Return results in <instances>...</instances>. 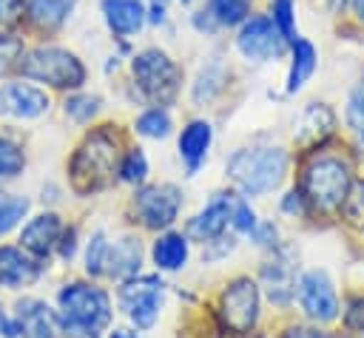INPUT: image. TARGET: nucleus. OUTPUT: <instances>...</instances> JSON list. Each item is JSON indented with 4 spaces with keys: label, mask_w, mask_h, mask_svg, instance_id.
Here are the masks:
<instances>
[{
    "label": "nucleus",
    "mask_w": 364,
    "mask_h": 338,
    "mask_svg": "<svg viewBox=\"0 0 364 338\" xmlns=\"http://www.w3.org/2000/svg\"><path fill=\"white\" fill-rule=\"evenodd\" d=\"M179 207H182V193L176 185H168V182L148 185V187L136 190V196H134V210L142 219V224L151 230L171 227L173 219L179 216Z\"/></svg>",
    "instance_id": "nucleus-9"
},
{
    "label": "nucleus",
    "mask_w": 364,
    "mask_h": 338,
    "mask_svg": "<svg viewBox=\"0 0 364 338\" xmlns=\"http://www.w3.org/2000/svg\"><path fill=\"white\" fill-rule=\"evenodd\" d=\"M17 71L23 77L46 82L51 88L77 91L85 82V65L80 62V57L68 48H60V45H37V48L23 51Z\"/></svg>",
    "instance_id": "nucleus-5"
},
{
    "label": "nucleus",
    "mask_w": 364,
    "mask_h": 338,
    "mask_svg": "<svg viewBox=\"0 0 364 338\" xmlns=\"http://www.w3.org/2000/svg\"><path fill=\"white\" fill-rule=\"evenodd\" d=\"M253 0H210L208 11L213 14L216 26H239L245 17H250Z\"/></svg>",
    "instance_id": "nucleus-26"
},
{
    "label": "nucleus",
    "mask_w": 364,
    "mask_h": 338,
    "mask_svg": "<svg viewBox=\"0 0 364 338\" xmlns=\"http://www.w3.org/2000/svg\"><path fill=\"white\" fill-rule=\"evenodd\" d=\"M299 301H301V310L313 321H333L338 315V298H336L333 281L324 270H310L301 276Z\"/></svg>",
    "instance_id": "nucleus-11"
},
{
    "label": "nucleus",
    "mask_w": 364,
    "mask_h": 338,
    "mask_svg": "<svg viewBox=\"0 0 364 338\" xmlns=\"http://www.w3.org/2000/svg\"><path fill=\"white\" fill-rule=\"evenodd\" d=\"M134 85L154 105H168L182 85V68L162 48H142L131 60Z\"/></svg>",
    "instance_id": "nucleus-6"
},
{
    "label": "nucleus",
    "mask_w": 364,
    "mask_h": 338,
    "mask_svg": "<svg viewBox=\"0 0 364 338\" xmlns=\"http://www.w3.org/2000/svg\"><path fill=\"white\" fill-rule=\"evenodd\" d=\"M40 276V264L23 247H0V287H26Z\"/></svg>",
    "instance_id": "nucleus-18"
},
{
    "label": "nucleus",
    "mask_w": 364,
    "mask_h": 338,
    "mask_svg": "<svg viewBox=\"0 0 364 338\" xmlns=\"http://www.w3.org/2000/svg\"><path fill=\"white\" fill-rule=\"evenodd\" d=\"M282 338H321V332H316V329H307V327H290Z\"/></svg>",
    "instance_id": "nucleus-41"
},
{
    "label": "nucleus",
    "mask_w": 364,
    "mask_h": 338,
    "mask_svg": "<svg viewBox=\"0 0 364 338\" xmlns=\"http://www.w3.org/2000/svg\"><path fill=\"white\" fill-rule=\"evenodd\" d=\"M139 264H142V247H139L136 239L122 236L114 244L108 241L105 270H102L105 276H111V278H131V276H136Z\"/></svg>",
    "instance_id": "nucleus-19"
},
{
    "label": "nucleus",
    "mask_w": 364,
    "mask_h": 338,
    "mask_svg": "<svg viewBox=\"0 0 364 338\" xmlns=\"http://www.w3.org/2000/svg\"><path fill=\"white\" fill-rule=\"evenodd\" d=\"M333 128H336L333 111H330L327 105H321V102H313V105H307V108L301 111V116H299L296 139H299L301 145H316V142H321L324 136H330Z\"/></svg>",
    "instance_id": "nucleus-22"
},
{
    "label": "nucleus",
    "mask_w": 364,
    "mask_h": 338,
    "mask_svg": "<svg viewBox=\"0 0 364 338\" xmlns=\"http://www.w3.org/2000/svg\"><path fill=\"white\" fill-rule=\"evenodd\" d=\"M74 6H77V0H28L26 3V17L34 28L54 31L68 20Z\"/></svg>",
    "instance_id": "nucleus-23"
},
{
    "label": "nucleus",
    "mask_w": 364,
    "mask_h": 338,
    "mask_svg": "<svg viewBox=\"0 0 364 338\" xmlns=\"http://www.w3.org/2000/svg\"><path fill=\"white\" fill-rule=\"evenodd\" d=\"M344 324H347V329H353V332H364V298H355V301L347 307Z\"/></svg>",
    "instance_id": "nucleus-39"
},
{
    "label": "nucleus",
    "mask_w": 364,
    "mask_h": 338,
    "mask_svg": "<svg viewBox=\"0 0 364 338\" xmlns=\"http://www.w3.org/2000/svg\"><path fill=\"white\" fill-rule=\"evenodd\" d=\"M350 187H353L350 168L338 156H316L301 173V196L318 213L338 210Z\"/></svg>",
    "instance_id": "nucleus-3"
},
{
    "label": "nucleus",
    "mask_w": 364,
    "mask_h": 338,
    "mask_svg": "<svg viewBox=\"0 0 364 338\" xmlns=\"http://www.w3.org/2000/svg\"><path fill=\"white\" fill-rule=\"evenodd\" d=\"M105 253H108V241H105V233L97 230L85 247V270L91 276H100L105 270Z\"/></svg>",
    "instance_id": "nucleus-35"
},
{
    "label": "nucleus",
    "mask_w": 364,
    "mask_h": 338,
    "mask_svg": "<svg viewBox=\"0 0 364 338\" xmlns=\"http://www.w3.org/2000/svg\"><path fill=\"white\" fill-rule=\"evenodd\" d=\"M145 176H148V159L139 148H131L119 159V179L128 185H139V182H145Z\"/></svg>",
    "instance_id": "nucleus-30"
},
{
    "label": "nucleus",
    "mask_w": 364,
    "mask_h": 338,
    "mask_svg": "<svg viewBox=\"0 0 364 338\" xmlns=\"http://www.w3.org/2000/svg\"><path fill=\"white\" fill-rule=\"evenodd\" d=\"M213 142V128L208 119H191L182 133H179V156L188 162L191 170H196L205 156H208V148Z\"/></svg>",
    "instance_id": "nucleus-20"
},
{
    "label": "nucleus",
    "mask_w": 364,
    "mask_h": 338,
    "mask_svg": "<svg viewBox=\"0 0 364 338\" xmlns=\"http://www.w3.org/2000/svg\"><path fill=\"white\" fill-rule=\"evenodd\" d=\"M301 202H304V196H301L299 190H290V193L284 196V202H282V207H284L287 213H301V207H304Z\"/></svg>",
    "instance_id": "nucleus-40"
},
{
    "label": "nucleus",
    "mask_w": 364,
    "mask_h": 338,
    "mask_svg": "<svg viewBox=\"0 0 364 338\" xmlns=\"http://www.w3.org/2000/svg\"><path fill=\"white\" fill-rule=\"evenodd\" d=\"M350 9L358 17V23H364V0H350Z\"/></svg>",
    "instance_id": "nucleus-43"
},
{
    "label": "nucleus",
    "mask_w": 364,
    "mask_h": 338,
    "mask_svg": "<svg viewBox=\"0 0 364 338\" xmlns=\"http://www.w3.org/2000/svg\"><path fill=\"white\" fill-rule=\"evenodd\" d=\"M17 327L23 338H60L63 321L46 301L23 298L17 301Z\"/></svg>",
    "instance_id": "nucleus-13"
},
{
    "label": "nucleus",
    "mask_w": 364,
    "mask_h": 338,
    "mask_svg": "<svg viewBox=\"0 0 364 338\" xmlns=\"http://www.w3.org/2000/svg\"><path fill=\"white\" fill-rule=\"evenodd\" d=\"M26 168V153L17 142L0 136V179H11Z\"/></svg>",
    "instance_id": "nucleus-29"
},
{
    "label": "nucleus",
    "mask_w": 364,
    "mask_h": 338,
    "mask_svg": "<svg viewBox=\"0 0 364 338\" xmlns=\"http://www.w3.org/2000/svg\"><path fill=\"white\" fill-rule=\"evenodd\" d=\"M162 290L165 284L156 276H131L119 287V307L136 324V329L154 327L159 315V304H162Z\"/></svg>",
    "instance_id": "nucleus-7"
},
{
    "label": "nucleus",
    "mask_w": 364,
    "mask_h": 338,
    "mask_svg": "<svg viewBox=\"0 0 364 338\" xmlns=\"http://www.w3.org/2000/svg\"><path fill=\"white\" fill-rule=\"evenodd\" d=\"M182 3H191V0H182Z\"/></svg>",
    "instance_id": "nucleus-46"
},
{
    "label": "nucleus",
    "mask_w": 364,
    "mask_h": 338,
    "mask_svg": "<svg viewBox=\"0 0 364 338\" xmlns=\"http://www.w3.org/2000/svg\"><path fill=\"white\" fill-rule=\"evenodd\" d=\"M23 51H26V48H23V43H20L17 37H11V34L0 37V77H6L9 71L17 68Z\"/></svg>",
    "instance_id": "nucleus-37"
},
{
    "label": "nucleus",
    "mask_w": 364,
    "mask_h": 338,
    "mask_svg": "<svg viewBox=\"0 0 364 338\" xmlns=\"http://www.w3.org/2000/svg\"><path fill=\"white\" fill-rule=\"evenodd\" d=\"M60 310H63V329L74 338H94L111 321V301L100 287L91 284H65L60 290Z\"/></svg>",
    "instance_id": "nucleus-4"
},
{
    "label": "nucleus",
    "mask_w": 364,
    "mask_h": 338,
    "mask_svg": "<svg viewBox=\"0 0 364 338\" xmlns=\"http://www.w3.org/2000/svg\"><path fill=\"white\" fill-rule=\"evenodd\" d=\"M222 318L236 332L245 335L259 318V287L250 278H236L222 293Z\"/></svg>",
    "instance_id": "nucleus-10"
},
{
    "label": "nucleus",
    "mask_w": 364,
    "mask_h": 338,
    "mask_svg": "<svg viewBox=\"0 0 364 338\" xmlns=\"http://www.w3.org/2000/svg\"><path fill=\"white\" fill-rule=\"evenodd\" d=\"M321 338H347V335H338V332H336V335H324V332H321Z\"/></svg>",
    "instance_id": "nucleus-45"
},
{
    "label": "nucleus",
    "mask_w": 364,
    "mask_h": 338,
    "mask_svg": "<svg viewBox=\"0 0 364 338\" xmlns=\"http://www.w3.org/2000/svg\"><path fill=\"white\" fill-rule=\"evenodd\" d=\"M316 62H318V54H316V45L304 37H296L290 43V68H287V80H284V91L287 94H296L301 91V85L313 77L316 71Z\"/></svg>",
    "instance_id": "nucleus-21"
},
{
    "label": "nucleus",
    "mask_w": 364,
    "mask_h": 338,
    "mask_svg": "<svg viewBox=\"0 0 364 338\" xmlns=\"http://www.w3.org/2000/svg\"><path fill=\"white\" fill-rule=\"evenodd\" d=\"M60 236H63V222H60V216H57V213H40V216H34V219L23 227V233H20V247L28 250L31 256L43 258V256H48V253L60 244Z\"/></svg>",
    "instance_id": "nucleus-16"
},
{
    "label": "nucleus",
    "mask_w": 364,
    "mask_h": 338,
    "mask_svg": "<svg viewBox=\"0 0 364 338\" xmlns=\"http://www.w3.org/2000/svg\"><path fill=\"white\" fill-rule=\"evenodd\" d=\"M270 20L287 43H293L299 37V31H296V0H270Z\"/></svg>",
    "instance_id": "nucleus-27"
},
{
    "label": "nucleus",
    "mask_w": 364,
    "mask_h": 338,
    "mask_svg": "<svg viewBox=\"0 0 364 338\" xmlns=\"http://www.w3.org/2000/svg\"><path fill=\"white\" fill-rule=\"evenodd\" d=\"M51 99L46 91L26 85V82H9L0 85V116L11 119H34L48 111Z\"/></svg>",
    "instance_id": "nucleus-12"
},
{
    "label": "nucleus",
    "mask_w": 364,
    "mask_h": 338,
    "mask_svg": "<svg viewBox=\"0 0 364 338\" xmlns=\"http://www.w3.org/2000/svg\"><path fill=\"white\" fill-rule=\"evenodd\" d=\"M134 128H136V133H142V136H148V139H165V136L171 133L173 122H171V114H168L162 105H156V108L142 111V114L136 116Z\"/></svg>",
    "instance_id": "nucleus-25"
},
{
    "label": "nucleus",
    "mask_w": 364,
    "mask_h": 338,
    "mask_svg": "<svg viewBox=\"0 0 364 338\" xmlns=\"http://www.w3.org/2000/svg\"><path fill=\"white\" fill-rule=\"evenodd\" d=\"M119 173V136L111 125L94 128L71 159V185L77 193H97Z\"/></svg>",
    "instance_id": "nucleus-1"
},
{
    "label": "nucleus",
    "mask_w": 364,
    "mask_h": 338,
    "mask_svg": "<svg viewBox=\"0 0 364 338\" xmlns=\"http://www.w3.org/2000/svg\"><path fill=\"white\" fill-rule=\"evenodd\" d=\"M102 20L111 34L131 37L148 23V9L142 0H102Z\"/></svg>",
    "instance_id": "nucleus-17"
},
{
    "label": "nucleus",
    "mask_w": 364,
    "mask_h": 338,
    "mask_svg": "<svg viewBox=\"0 0 364 338\" xmlns=\"http://www.w3.org/2000/svg\"><path fill=\"white\" fill-rule=\"evenodd\" d=\"M341 210H344V219H347L353 227H361V230H364V179L350 187V193H347Z\"/></svg>",
    "instance_id": "nucleus-34"
},
{
    "label": "nucleus",
    "mask_w": 364,
    "mask_h": 338,
    "mask_svg": "<svg viewBox=\"0 0 364 338\" xmlns=\"http://www.w3.org/2000/svg\"><path fill=\"white\" fill-rule=\"evenodd\" d=\"M151 256H154V264L159 270H168V273L171 270H179L188 261V239L182 233H162L154 241Z\"/></svg>",
    "instance_id": "nucleus-24"
},
{
    "label": "nucleus",
    "mask_w": 364,
    "mask_h": 338,
    "mask_svg": "<svg viewBox=\"0 0 364 338\" xmlns=\"http://www.w3.org/2000/svg\"><path fill=\"white\" fill-rule=\"evenodd\" d=\"M284 173H287L284 148L256 145V148H242L228 159V176L247 196L270 193L273 187L282 185Z\"/></svg>",
    "instance_id": "nucleus-2"
},
{
    "label": "nucleus",
    "mask_w": 364,
    "mask_h": 338,
    "mask_svg": "<svg viewBox=\"0 0 364 338\" xmlns=\"http://www.w3.org/2000/svg\"><path fill=\"white\" fill-rule=\"evenodd\" d=\"M222 82H225V71H222V65H205L202 71H199V77H196V82H193V99L196 102H208V99H213L219 91H222Z\"/></svg>",
    "instance_id": "nucleus-28"
},
{
    "label": "nucleus",
    "mask_w": 364,
    "mask_h": 338,
    "mask_svg": "<svg viewBox=\"0 0 364 338\" xmlns=\"http://www.w3.org/2000/svg\"><path fill=\"white\" fill-rule=\"evenodd\" d=\"M162 20H165V6L159 0H154L148 9V23H162Z\"/></svg>",
    "instance_id": "nucleus-42"
},
{
    "label": "nucleus",
    "mask_w": 364,
    "mask_h": 338,
    "mask_svg": "<svg viewBox=\"0 0 364 338\" xmlns=\"http://www.w3.org/2000/svg\"><path fill=\"white\" fill-rule=\"evenodd\" d=\"M108 338H142V335H136V332H131V329H111Z\"/></svg>",
    "instance_id": "nucleus-44"
},
{
    "label": "nucleus",
    "mask_w": 364,
    "mask_h": 338,
    "mask_svg": "<svg viewBox=\"0 0 364 338\" xmlns=\"http://www.w3.org/2000/svg\"><path fill=\"white\" fill-rule=\"evenodd\" d=\"M233 199H236V196H230V193H216V196L205 205V210L191 219L188 236H193L196 241H213V239H219V236L225 233V227L230 224Z\"/></svg>",
    "instance_id": "nucleus-14"
},
{
    "label": "nucleus",
    "mask_w": 364,
    "mask_h": 338,
    "mask_svg": "<svg viewBox=\"0 0 364 338\" xmlns=\"http://www.w3.org/2000/svg\"><path fill=\"white\" fill-rule=\"evenodd\" d=\"M262 284L267 290V298L279 307H284L293 295H296V267L293 258L287 253H273V258H267L262 264Z\"/></svg>",
    "instance_id": "nucleus-15"
},
{
    "label": "nucleus",
    "mask_w": 364,
    "mask_h": 338,
    "mask_svg": "<svg viewBox=\"0 0 364 338\" xmlns=\"http://www.w3.org/2000/svg\"><path fill=\"white\" fill-rule=\"evenodd\" d=\"M284 45H287V40L279 34V28L273 26V20L267 14H250L239 23L236 48L245 60H253V62L273 60L284 51Z\"/></svg>",
    "instance_id": "nucleus-8"
},
{
    "label": "nucleus",
    "mask_w": 364,
    "mask_h": 338,
    "mask_svg": "<svg viewBox=\"0 0 364 338\" xmlns=\"http://www.w3.org/2000/svg\"><path fill=\"white\" fill-rule=\"evenodd\" d=\"M347 125L364 145V82H358L347 97Z\"/></svg>",
    "instance_id": "nucleus-31"
},
{
    "label": "nucleus",
    "mask_w": 364,
    "mask_h": 338,
    "mask_svg": "<svg viewBox=\"0 0 364 338\" xmlns=\"http://www.w3.org/2000/svg\"><path fill=\"white\" fill-rule=\"evenodd\" d=\"M97 111H100V97H91V94H74V97L65 99V114H68L74 122H88Z\"/></svg>",
    "instance_id": "nucleus-33"
},
{
    "label": "nucleus",
    "mask_w": 364,
    "mask_h": 338,
    "mask_svg": "<svg viewBox=\"0 0 364 338\" xmlns=\"http://www.w3.org/2000/svg\"><path fill=\"white\" fill-rule=\"evenodd\" d=\"M159 3H165V0H159Z\"/></svg>",
    "instance_id": "nucleus-47"
},
{
    "label": "nucleus",
    "mask_w": 364,
    "mask_h": 338,
    "mask_svg": "<svg viewBox=\"0 0 364 338\" xmlns=\"http://www.w3.org/2000/svg\"><path fill=\"white\" fill-rule=\"evenodd\" d=\"M26 17V0H0V37L11 34Z\"/></svg>",
    "instance_id": "nucleus-36"
},
{
    "label": "nucleus",
    "mask_w": 364,
    "mask_h": 338,
    "mask_svg": "<svg viewBox=\"0 0 364 338\" xmlns=\"http://www.w3.org/2000/svg\"><path fill=\"white\" fill-rule=\"evenodd\" d=\"M230 224H233L236 230H242V233H253V230L259 227V222H256V213H253V207H250L245 199H233Z\"/></svg>",
    "instance_id": "nucleus-38"
},
{
    "label": "nucleus",
    "mask_w": 364,
    "mask_h": 338,
    "mask_svg": "<svg viewBox=\"0 0 364 338\" xmlns=\"http://www.w3.org/2000/svg\"><path fill=\"white\" fill-rule=\"evenodd\" d=\"M28 210V199L23 196H0V236H6Z\"/></svg>",
    "instance_id": "nucleus-32"
}]
</instances>
